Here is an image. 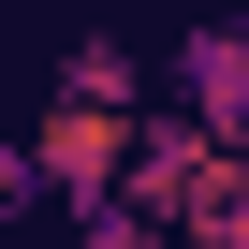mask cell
I'll return each instance as SVG.
<instances>
[{
	"label": "cell",
	"mask_w": 249,
	"mask_h": 249,
	"mask_svg": "<svg viewBox=\"0 0 249 249\" xmlns=\"http://www.w3.org/2000/svg\"><path fill=\"white\" fill-rule=\"evenodd\" d=\"M117 205H132L161 249H205V234L249 205V161L205 147V132H176V117H147V132H132V176H117Z\"/></svg>",
	"instance_id": "6da1fadb"
},
{
	"label": "cell",
	"mask_w": 249,
	"mask_h": 249,
	"mask_svg": "<svg viewBox=\"0 0 249 249\" xmlns=\"http://www.w3.org/2000/svg\"><path fill=\"white\" fill-rule=\"evenodd\" d=\"M147 117H176V132H205V147H234L249 161V15H191L161 59H147Z\"/></svg>",
	"instance_id": "7a4b0ae2"
},
{
	"label": "cell",
	"mask_w": 249,
	"mask_h": 249,
	"mask_svg": "<svg viewBox=\"0 0 249 249\" xmlns=\"http://www.w3.org/2000/svg\"><path fill=\"white\" fill-rule=\"evenodd\" d=\"M132 132L147 117H103V103H59L44 88V117H30V176H44V205H117V176H132Z\"/></svg>",
	"instance_id": "3957f363"
},
{
	"label": "cell",
	"mask_w": 249,
	"mask_h": 249,
	"mask_svg": "<svg viewBox=\"0 0 249 249\" xmlns=\"http://www.w3.org/2000/svg\"><path fill=\"white\" fill-rule=\"evenodd\" d=\"M59 103H103V117H147L161 88H147V59L117 44V30H73V44H59Z\"/></svg>",
	"instance_id": "277c9868"
},
{
	"label": "cell",
	"mask_w": 249,
	"mask_h": 249,
	"mask_svg": "<svg viewBox=\"0 0 249 249\" xmlns=\"http://www.w3.org/2000/svg\"><path fill=\"white\" fill-rule=\"evenodd\" d=\"M0 220H44V176H30V147H0Z\"/></svg>",
	"instance_id": "5b68a950"
},
{
	"label": "cell",
	"mask_w": 249,
	"mask_h": 249,
	"mask_svg": "<svg viewBox=\"0 0 249 249\" xmlns=\"http://www.w3.org/2000/svg\"><path fill=\"white\" fill-rule=\"evenodd\" d=\"M205 249H249V205H234V220H220V234H205Z\"/></svg>",
	"instance_id": "8992f818"
}]
</instances>
